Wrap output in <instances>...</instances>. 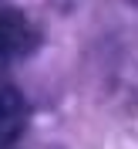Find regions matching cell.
<instances>
[{"instance_id": "1", "label": "cell", "mask_w": 138, "mask_h": 149, "mask_svg": "<svg viewBox=\"0 0 138 149\" xmlns=\"http://www.w3.org/2000/svg\"><path fill=\"white\" fill-rule=\"evenodd\" d=\"M34 27H30L24 14L17 10H0V61H14L24 58L34 47Z\"/></svg>"}, {"instance_id": "2", "label": "cell", "mask_w": 138, "mask_h": 149, "mask_svg": "<svg viewBox=\"0 0 138 149\" xmlns=\"http://www.w3.org/2000/svg\"><path fill=\"white\" fill-rule=\"evenodd\" d=\"M27 129V105L14 88H0V149H14Z\"/></svg>"}, {"instance_id": "3", "label": "cell", "mask_w": 138, "mask_h": 149, "mask_svg": "<svg viewBox=\"0 0 138 149\" xmlns=\"http://www.w3.org/2000/svg\"><path fill=\"white\" fill-rule=\"evenodd\" d=\"M54 3H57V7H71L74 0H54Z\"/></svg>"}]
</instances>
